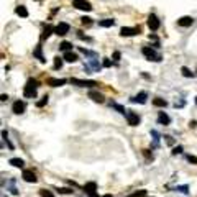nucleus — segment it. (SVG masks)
I'll list each match as a JSON object with an SVG mask.
<instances>
[{"label":"nucleus","mask_w":197,"mask_h":197,"mask_svg":"<svg viewBox=\"0 0 197 197\" xmlns=\"http://www.w3.org/2000/svg\"><path fill=\"white\" fill-rule=\"evenodd\" d=\"M71 30V26H69V23H66V22H61L59 25H56L54 26V33L57 36H64V35H68Z\"/></svg>","instance_id":"obj_4"},{"label":"nucleus","mask_w":197,"mask_h":197,"mask_svg":"<svg viewBox=\"0 0 197 197\" xmlns=\"http://www.w3.org/2000/svg\"><path fill=\"white\" fill-rule=\"evenodd\" d=\"M8 163H10L12 166H15V167H23V164H25V163H23V160H20V158H12Z\"/></svg>","instance_id":"obj_23"},{"label":"nucleus","mask_w":197,"mask_h":197,"mask_svg":"<svg viewBox=\"0 0 197 197\" xmlns=\"http://www.w3.org/2000/svg\"><path fill=\"white\" fill-rule=\"evenodd\" d=\"M89 99H92L94 102H97V104H104V95L100 94V92H97V90H90L89 92Z\"/></svg>","instance_id":"obj_12"},{"label":"nucleus","mask_w":197,"mask_h":197,"mask_svg":"<svg viewBox=\"0 0 197 197\" xmlns=\"http://www.w3.org/2000/svg\"><path fill=\"white\" fill-rule=\"evenodd\" d=\"M143 155L146 156V160H151V161H153V155L150 153V150H143Z\"/></svg>","instance_id":"obj_37"},{"label":"nucleus","mask_w":197,"mask_h":197,"mask_svg":"<svg viewBox=\"0 0 197 197\" xmlns=\"http://www.w3.org/2000/svg\"><path fill=\"white\" fill-rule=\"evenodd\" d=\"M141 53H143V56H145L148 61H155V62H160V61L163 59L160 53H156V51L153 49V48H150V46H145V48H143V49H141Z\"/></svg>","instance_id":"obj_2"},{"label":"nucleus","mask_w":197,"mask_h":197,"mask_svg":"<svg viewBox=\"0 0 197 197\" xmlns=\"http://www.w3.org/2000/svg\"><path fill=\"white\" fill-rule=\"evenodd\" d=\"M74 7L79 8V10H85V12H90L92 10V5L87 2V0H73Z\"/></svg>","instance_id":"obj_8"},{"label":"nucleus","mask_w":197,"mask_h":197,"mask_svg":"<svg viewBox=\"0 0 197 197\" xmlns=\"http://www.w3.org/2000/svg\"><path fill=\"white\" fill-rule=\"evenodd\" d=\"M62 68V57L56 56L54 57V69H61Z\"/></svg>","instance_id":"obj_30"},{"label":"nucleus","mask_w":197,"mask_h":197,"mask_svg":"<svg viewBox=\"0 0 197 197\" xmlns=\"http://www.w3.org/2000/svg\"><path fill=\"white\" fill-rule=\"evenodd\" d=\"M146 195V191H136V192H133V194L132 195H130V197H145Z\"/></svg>","instance_id":"obj_33"},{"label":"nucleus","mask_w":197,"mask_h":197,"mask_svg":"<svg viewBox=\"0 0 197 197\" xmlns=\"http://www.w3.org/2000/svg\"><path fill=\"white\" fill-rule=\"evenodd\" d=\"M120 56H122V54H120L118 51H115V53H113V59H115V61H118V59H120Z\"/></svg>","instance_id":"obj_41"},{"label":"nucleus","mask_w":197,"mask_h":197,"mask_svg":"<svg viewBox=\"0 0 197 197\" xmlns=\"http://www.w3.org/2000/svg\"><path fill=\"white\" fill-rule=\"evenodd\" d=\"M81 23L85 25V26H89V25H92V18H90V17H82V18H81Z\"/></svg>","instance_id":"obj_31"},{"label":"nucleus","mask_w":197,"mask_h":197,"mask_svg":"<svg viewBox=\"0 0 197 197\" xmlns=\"http://www.w3.org/2000/svg\"><path fill=\"white\" fill-rule=\"evenodd\" d=\"M46 82H48V85H51V87H61V85H64L68 81H66V79H54V77H49Z\"/></svg>","instance_id":"obj_13"},{"label":"nucleus","mask_w":197,"mask_h":197,"mask_svg":"<svg viewBox=\"0 0 197 197\" xmlns=\"http://www.w3.org/2000/svg\"><path fill=\"white\" fill-rule=\"evenodd\" d=\"M7 99H8V95H5V94H2V99H0V100H2V102H5Z\"/></svg>","instance_id":"obj_43"},{"label":"nucleus","mask_w":197,"mask_h":197,"mask_svg":"<svg viewBox=\"0 0 197 197\" xmlns=\"http://www.w3.org/2000/svg\"><path fill=\"white\" fill-rule=\"evenodd\" d=\"M22 177H23V181H25V182H36L38 181L35 171H31V169H23Z\"/></svg>","instance_id":"obj_7"},{"label":"nucleus","mask_w":197,"mask_h":197,"mask_svg":"<svg viewBox=\"0 0 197 197\" xmlns=\"http://www.w3.org/2000/svg\"><path fill=\"white\" fill-rule=\"evenodd\" d=\"M84 191L85 194H87L89 197H97V194H95V191H97V184L92 181V182H87V184L84 186Z\"/></svg>","instance_id":"obj_9"},{"label":"nucleus","mask_w":197,"mask_h":197,"mask_svg":"<svg viewBox=\"0 0 197 197\" xmlns=\"http://www.w3.org/2000/svg\"><path fill=\"white\" fill-rule=\"evenodd\" d=\"M36 90H38V82L35 79H28L25 89H23V95H25L26 99H35L36 97Z\"/></svg>","instance_id":"obj_1"},{"label":"nucleus","mask_w":197,"mask_h":197,"mask_svg":"<svg viewBox=\"0 0 197 197\" xmlns=\"http://www.w3.org/2000/svg\"><path fill=\"white\" fill-rule=\"evenodd\" d=\"M2 136H3V140H7V138H8V133L5 132V130H3V132H2Z\"/></svg>","instance_id":"obj_42"},{"label":"nucleus","mask_w":197,"mask_h":197,"mask_svg":"<svg viewBox=\"0 0 197 197\" xmlns=\"http://www.w3.org/2000/svg\"><path fill=\"white\" fill-rule=\"evenodd\" d=\"M140 31H141V28H140V26H135V28L123 26L122 30H120V35H122V36H133V35H138Z\"/></svg>","instance_id":"obj_6"},{"label":"nucleus","mask_w":197,"mask_h":197,"mask_svg":"<svg viewBox=\"0 0 197 197\" xmlns=\"http://www.w3.org/2000/svg\"><path fill=\"white\" fill-rule=\"evenodd\" d=\"M102 197H113L112 194H105V195H102Z\"/></svg>","instance_id":"obj_44"},{"label":"nucleus","mask_w":197,"mask_h":197,"mask_svg":"<svg viewBox=\"0 0 197 197\" xmlns=\"http://www.w3.org/2000/svg\"><path fill=\"white\" fill-rule=\"evenodd\" d=\"M15 13H17L18 17H22V18H26V17H28V10H26L23 5H18V7L15 8Z\"/></svg>","instance_id":"obj_19"},{"label":"nucleus","mask_w":197,"mask_h":197,"mask_svg":"<svg viewBox=\"0 0 197 197\" xmlns=\"http://www.w3.org/2000/svg\"><path fill=\"white\" fill-rule=\"evenodd\" d=\"M71 84L74 85H79V87H95V85H99L95 81H89V79H77V77H71Z\"/></svg>","instance_id":"obj_3"},{"label":"nucleus","mask_w":197,"mask_h":197,"mask_svg":"<svg viewBox=\"0 0 197 197\" xmlns=\"http://www.w3.org/2000/svg\"><path fill=\"white\" fill-rule=\"evenodd\" d=\"M176 191L177 192H182V194H187V192H189V187H187V186H177Z\"/></svg>","instance_id":"obj_34"},{"label":"nucleus","mask_w":197,"mask_h":197,"mask_svg":"<svg viewBox=\"0 0 197 197\" xmlns=\"http://www.w3.org/2000/svg\"><path fill=\"white\" fill-rule=\"evenodd\" d=\"M153 105H155V107H166L167 102L161 97H156V99H153Z\"/></svg>","instance_id":"obj_21"},{"label":"nucleus","mask_w":197,"mask_h":197,"mask_svg":"<svg viewBox=\"0 0 197 197\" xmlns=\"http://www.w3.org/2000/svg\"><path fill=\"white\" fill-rule=\"evenodd\" d=\"M40 195L41 197H54V194H53L51 191H46V189H41L40 191Z\"/></svg>","instance_id":"obj_32"},{"label":"nucleus","mask_w":197,"mask_h":197,"mask_svg":"<svg viewBox=\"0 0 197 197\" xmlns=\"http://www.w3.org/2000/svg\"><path fill=\"white\" fill-rule=\"evenodd\" d=\"M79 51H81V53H84V54H85V56H89V57H97V53L89 51V49H85V48H79Z\"/></svg>","instance_id":"obj_27"},{"label":"nucleus","mask_w":197,"mask_h":197,"mask_svg":"<svg viewBox=\"0 0 197 197\" xmlns=\"http://www.w3.org/2000/svg\"><path fill=\"white\" fill-rule=\"evenodd\" d=\"M151 136H153V146H158V143H160V133L156 132V130H151Z\"/></svg>","instance_id":"obj_25"},{"label":"nucleus","mask_w":197,"mask_h":197,"mask_svg":"<svg viewBox=\"0 0 197 197\" xmlns=\"http://www.w3.org/2000/svg\"><path fill=\"white\" fill-rule=\"evenodd\" d=\"M102 66H104V68H112V61H110V59H104Z\"/></svg>","instance_id":"obj_38"},{"label":"nucleus","mask_w":197,"mask_h":197,"mask_svg":"<svg viewBox=\"0 0 197 197\" xmlns=\"http://www.w3.org/2000/svg\"><path fill=\"white\" fill-rule=\"evenodd\" d=\"M33 56H36V57H38V59H40L41 62H46L45 56H43V53H41V46H36V49L33 51Z\"/></svg>","instance_id":"obj_22"},{"label":"nucleus","mask_w":197,"mask_h":197,"mask_svg":"<svg viewBox=\"0 0 197 197\" xmlns=\"http://www.w3.org/2000/svg\"><path fill=\"white\" fill-rule=\"evenodd\" d=\"M125 117H127V122H128L130 127H136V125L140 123V115H138L136 112H132V110H128Z\"/></svg>","instance_id":"obj_5"},{"label":"nucleus","mask_w":197,"mask_h":197,"mask_svg":"<svg viewBox=\"0 0 197 197\" xmlns=\"http://www.w3.org/2000/svg\"><path fill=\"white\" fill-rule=\"evenodd\" d=\"M187 161L192 163V164H197V158H195V156H192V155H187Z\"/></svg>","instance_id":"obj_35"},{"label":"nucleus","mask_w":197,"mask_h":197,"mask_svg":"<svg viewBox=\"0 0 197 197\" xmlns=\"http://www.w3.org/2000/svg\"><path fill=\"white\" fill-rule=\"evenodd\" d=\"M59 192H61V194H71L73 191L68 189V187H62V189H59Z\"/></svg>","instance_id":"obj_39"},{"label":"nucleus","mask_w":197,"mask_h":197,"mask_svg":"<svg viewBox=\"0 0 197 197\" xmlns=\"http://www.w3.org/2000/svg\"><path fill=\"white\" fill-rule=\"evenodd\" d=\"M192 23H194V18H192V17H181L179 20H177V25H179V26H184V28L191 26Z\"/></svg>","instance_id":"obj_14"},{"label":"nucleus","mask_w":197,"mask_h":197,"mask_svg":"<svg viewBox=\"0 0 197 197\" xmlns=\"http://www.w3.org/2000/svg\"><path fill=\"white\" fill-rule=\"evenodd\" d=\"M59 49L61 51H71V49H73V43H69V41H62L61 43V45H59Z\"/></svg>","instance_id":"obj_24"},{"label":"nucleus","mask_w":197,"mask_h":197,"mask_svg":"<svg viewBox=\"0 0 197 197\" xmlns=\"http://www.w3.org/2000/svg\"><path fill=\"white\" fill-rule=\"evenodd\" d=\"M164 138H166V143H167V145H172V143H174V140H172V136H169V135H166Z\"/></svg>","instance_id":"obj_40"},{"label":"nucleus","mask_w":197,"mask_h":197,"mask_svg":"<svg viewBox=\"0 0 197 197\" xmlns=\"http://www.w3.org/2000/svg\"><path fill=\"white\" fill-rule=\"evenodd\" d=\"M48 99H49L48 95H45V97H41V100H38V102H36V107H38V108L45 107V105L48 104Z\"/></svg>","instance_id":"obj_28"},{"label":"nucleus","mask_w":197,"mask_h":197,"mask_svg":"<svg viewBox=\"0 0 197 197\" xmlns=\"http://www.w3.org/2000/svg\"><path fill=\"white\" fill-rule=\"evenodd\" d=\"M13 113H17V115H22L23 112H25V102L23 100H17V102H13Z\"/></svg>","instance_id":"obj_11"},{"label":"nucleus","mask_w":197,"mask_h":197,"mask_svg":"<svg viewBox=\"0 0 197 197\" xmlns=\"http://www.w3.org/2000/svg\"><path fill=\"white\" fill-rule=\"evenodd\" d=\"M158 123H160V125H169L171 118L167 117L164 112H160V113H158Z\"/></svg>","instance_id":"obj_16"},{"label":"nucleus","mask_w":197,"mask_h":197,"mask_svg":"<svg viewBox=\"0 0 197 197\" xmlns=\"http://www.w3.org/2000/svg\"><path fill=\"white\" fill-rule=\"evenodd\" d=\"M181 153H182V146H176L174 150H172V155H174V156L176 155H181Z\"/></svg>","instance_id":"obj_36"},{"label":"nucleus","mask_w":197,"mask_h":197,"mask_svg":"<svg viewBox=\"0 0 197 197\" xmlns=\"http://www.w3.org/2000/svg\"><path fill=\"white\" fill-rule=\"evenodd\" d=\"M53 31H54V28H53L51 25H46L45 26V31H43V35H41V40H48V38L51 36Z\"/></svg>","instance_id":"obj_20"},{"label":"nucleus","mask_w":197,"mask_h":197,"mask_svg":"<svg viewBox=\"0 0 197 197\" xmlns=\"http://www.w3.org/2000/svg\"><path fill=\"white\" fill-rule=\"evenodd\" d=\"M148 26H150L151 31H156L158 28H160V20H158V17L153 15V13L148 17Z\"/></svg>","instance_id":"obj_10"},{"label":"nucleus","mask_w":197,"mask_h":197,"mask_svg":"<svg viewBox=\"0 0 197 197\" xmlns=\"http://www.w3.org/2000/svg\"><path fill=\"white\" fill-rule=\"evenodd\" d=\"M148 99V94L146 92H140L138 95H135V97H132V102L133 104H145Z\"/></svg>","instance_id":"obj_15"},{"label":"nucleus","mask_w":197,"mask_h":197,"mask_svg":"<svg viewBox=\"0 0 197 197\" xmlns=\"http://www.w3.org/2000/svg\"><path fill=\"white\" fill-rule=\"evenodd\" d=\"M195 104H197V97H195Z\"/></svg>","instance_id":"obj_45"},{"label":"nucleus","mask_w":197,"mask_h":197,"mask_svg":"<svg viewBox=\"0 0 197 197\" xmlns=\"http://www.w3.org/2000/svg\"><path fill=\"white\" fill-rule=\"evenodd\" d=\"M115 25V20L112 18H104V20H99V26H104V28H110Z\"/></svg>","instance_id":"obj_18"},{"label":"nucleus","mask_w":197,"mask_h":197,"mask_svg":"<svg viewBox=\"0 0 197 197\" xmlns=\"http://www.w3.org/2000/svg\"><path fill=\"white\" fill-rule=\"evenodd\" d=\"M64 59L68 61V62H76L79 59V56L76 54V53H73V51H66L64 53Z\"/></svg>","instance_id":"obj_17"},{"label":"nucleus","mask_w":197,"mask_h":197,"mask_svg":"<svg viewBox=\"0 0 197 197\" xmlns=\"http://www.w3.org/2000/svg\"><path fill=\"white\" fill-rule=\"evenodd\" d=\"M112 107H113V108H117L122 115H127V112H128V110H125V108L122 107V105H118V104H115V102H112Z\"/></svg>","instance_id":"obj_29"},{"label":"nucleus","mask_w":197,"mask_h":197,"mask_svg":"<svg viewBox=\"0 0 197 197\" xmlns=\"http://www.w3.org/2000/svg\"><path fill=\"white\" fill-rule=\"evenodd\" d=\"M181 73H182L184 77H194V73H191V69L186 68V66H182V68H181Z\"/></svg>","instance_id":"obj_26"}]
</instances>
